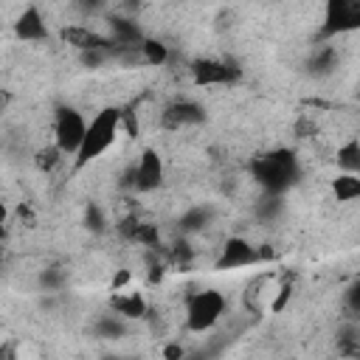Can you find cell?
Segmentation results:
<instances>
[{
	"label": "cell",
	"instance_id": "cell-16",
	"mask_svg": "<svg viewBox=\"0 0 360 360\" xmlns=\"http://www.w3.org/2000/svg\"><path fill=\"white\" fill-rule=\"evenodd\" d=\"M335 160H338V169L340 172L360 174V138H349L346 143H340Z\"/></svg>",
	"mask_w": 360,
	"mask_h": 360
},
{
	"label": "cell",
	"instance_id": "cell-18",
	"mask_svg": "<svg viewBox=\"0 0 360 360\" xmlns=\"http://www.w3.org/2000/svg\"><path fill=\"white\" fill-rule=\"evenodd\" d=\"M141 53H143V62L152 65V68H163L169 62V48L160 39H152V37H146L141 42Z\"/></svg>",
	"mask_w": 360,
	"mask_h": 360
},
{
	"label": "cell",
	"instance_id": "cell-14",
	"mask_svg": "<svg viewBox=\"0 0 360 360\" xmlns=\"http://www.w3.org/2000/svg\"><path fill=\"white\" fill-rule=\"evenodd\" d=\"M110 39L115 42V45H121V48H135V45H141L146 37L141 34V28L132 22V20H124V17H110Z\"/></svg>",
	"mask_w": 360,
	"mask_h": 360
},
{
	"label": "cell",
	"instance_id": "cell-6",
	"mask_svg": "<svg viewBox=\"0 0 360 360\" xmlns=\"http://www.w3.org/2000/svg\"><path fill=\"white\" fill-rule=\"evenodd\" d=\"M239 76H242V70L225 59H194L191 62V82L197 87L233 84V82H239Z\"/></svg>",
	"mask_w": 360,
	"mask_h": 360
},
{
	"label": "cell",
	"instance_id": "cell-27",
	"mask_svg": "<svg viewBox=\"0 0 360 360\" xmlns=\"http://www.w3.org/2000/svg\"><path fill=\"white\" fill-rule=\"evenodd\" d=\"M62 281H65V276H62L59 270H45V273L39 276V284H42L45 290H59Z\"/></svg>",
	"mask_w": 360,
	"mask_h": 360
},
{
	"label": "cell",
	"instance_id": "cell-30",
	"mask_svg": "<svg viewBox=\"0 0 360 360\" xmlns=\"http://www.w3.org/2000/svg\"><path fill=\"white\" fill-rule=\"evenodd\" d=\"M163 278V264H149V284H158Z\"/></svg>",
	"mask_w": 360,
	"mask_h": 360
},
{
	"label": "cell",
	"instance_id": "cell-10",
	"mask_svg": "<svg viewBox=\"0 0 360 360\" xmlns=\"http://www.w3.org/2000/svg\"><path fill=\"white\" fill-rule=\"evenodd\" d=\"M14 34L22 42H42V39H48V22H45V17L39 14L37 6L22 8V14L14 20Z\"/></svg>",
	"mask_w": 360,
	"mask_h": 360
},
{
	"label": "cell",
	"instance_id": "cell-9",
	"mask_svg": "<svg viewBox=\"0 0 360 360\" xmlns=\"http://www.w3.org/2000/svg\"><path fill=\"white\" fill-rule=\"evenodd\" d=\"M205 121V110L191 101V98H180V101H172L163 115H160V124L166 129H183V127H197Z\"/></svg>",
	"mask_w": 360,
	"mask_h": 360
},
{
	"label": "cell",
	"instance_id": "cell-15",
	"mask_svg": "<svg viewBox=\"0 0 360 360\" xmlns=\"http://www.w3.org/2000/svg\"><path fill=\"white\" fill-rule=\"evenodd\" d=\"M332 197L338 202H354V200H360V174H352V172L335 174V180H332Z\"/></svg>",
	"mask_w": 360,
	"mask_h": 360
},
{
	"label": "cell",
	"instance_id": "cell-20",
	"mask_svg": "<svg viewBox=\"0 0 360 360\" xmlns=\"http://www.w3.org/2000/svg\"><path fill=\"white\" fill-rule=\"evenodd\" d=\"M62 158H65V152H62L56 143H48V146H42V149H37L34 166H37L39 172H53V169L62 163Z\"/></svg>",
	"mask_w": 360,
	"mask_h": 360
},
{
	"label": "cell",
	"instance_id": "cell-31",
	"mask_svg": "<svg viewBox=\"0 0 360 360\" xmlns=\"http://www.w3.org/2000/svg\"><path fill=\"white\" fill-rule=\"evenodd\" d=\"M127 281H129V273H127V270H121V273H118V276L112 278V290H121V287H124Z\"/></svg>",
	"mask_w": 360,
	"mask_h": 360
},
{
	"label": "cell",
	"instance_id": "cell-23",
	"mask_svg": "<svg viewBox=\"0 0 360 360\" xmlns=\"http://www.w3.org/2000/svg\"><path fill=\"white\" fill-rule=\"evenodd\" d=\"M169 259H172L174 264H180V267H183V264H188V262L194 259V248H191V245H188V242L180 236V239H177V242L169 248Z\"/></svg>",
	"mask_w": 360,
	"mask_h": 360
},
{
	"label": "cell",
	"instance_id": "cell-22",
	"mask_svg": "<svg viewBox=\"0 0 360 360\" xmlns=\"http://www.w3.org/2000/svg\"><path fill=\"white\" fill-rule=\"evenodd\" d=\"M84 225H87L93 233H104L107 219H104V211H101L96 202H87V208H84Z\"/></svg>",
	"mask_w": 360,
	"mask_h": 360
},
{
	"label": "cell",
	"instance_id": "cell-12",
	"mask_svg": "<svg viewBox=\"0 0 360 360\" xmlns=\"http://www.w3.org/2000/svg\"><path fill=\"white\" fill-rule=\"evenodd\" d=\"M62 39L70 48H76L79 53L82 51H93V48H112L115 45L110 37H104V34L87 28V25H68V28H62Z\"/></svg>",
	"mask_w": 360,
	"mask_h": 360
},
{
	"label": "cell",
	"instance_id": "cell-28",
	"mask_svg": "<svg viewBox=\"0 0 360 360\" xmlns=\"http://www.w3.org/2000/svg\"><path fill=\"white\" fill-rule=\"evenodd\" d=\"M121 127L129 132V135H138V118L132 110H121Z\"/></svg>",
	"mask_w": 360,
	"mask_h": 360
},
{
	"label": "cell",
	"instance_id": "cell-11",
	"mask_svg": "<svg viewBox=\"0 0 360 360\" xmlns=\"http://www.w3.org/2000/svg\"><path fill=\"white\" fill-rule=\"evenodd\" d=\"M118 233L132 242V245H143V248H160V233L158 225L152 222H141L138 217H127L118 222Z\"/></svg>",
	"mask_w": 360,
	"mask_h": 360
},
{
	"label": "cell",
	"instance_id": "cell-29",
	"mask_svg": "<svg viewBox=\"0 0 360 360\" xmlns=\"http://www.w3.org/2000/svg\"><path fill=\"white\" fill-rule=\"evenodd\" d=\"M163 357H166V360H177V357H183V346H180V343H169V346L163 349Z\"/></svg>",
	"mask_w": 360,
	"mask_h": 360
},
{
	"label": "cell",
	"instance_id": "cell-24",
	"mask_svg": "<svg viewBox=\"0 0 360 360\" xmlns=\"http://www.w3.org/2000/svg\"><path fill=\"white\" fill-rule=\"evenodd\" d=\"M335 51L332 48H321L318 53H315V59H312V70H318V73H329L332 68H335Z\"/></svg>",
	"mask_w": 360,
	"mask_h": 360
},
{
	"label": "cell",
	"instance_id": "cell-4",
	"mask_svg": "<svg viewBox=\"0 0 360 360\" xmlns=\"http://www.w3.org/2000/svg\"><path fill=\"white\" fill-rule=\"evenodd\" d=\"M87 124L90 121H84V115L76 107H59L53 115V143L68 158H76V152L87 135Z\"/></svg>",
	"mask_w": 360,
	"mask_h": 360
},
{
	"label": "cell",
	"instance_id": "cell-7",
	"mask_svg": "<svg viewBox=\"0 0 360 360\" xmlns=\"http://www.w3.org/2000/svg\"><path fill=\"white\" fill-rule=\"evenodd\" d=\"M256 262H262L259 259V248H253L242 236H228L222 242V248H219V256H217L214 267L217 270H239V267H250Z\"/></svg>",
	"mask_w": 360,
	"mask_h": 360
},
{
	"label": "cell",
	"instance_id": "cell-2",
	"mask_svg": "<svg viewBox=\"0 0 360 360\" xmlns=\"http://www.w3.org/2000/svg\"><path fill=\"white\" fill-rule=\"evenodd\" d=\"M118 132H121V110L118 107L98 110L87 124V135H84V141H82V146L73 158V169L79 172V169L90 166L96 158H101L115 143Z\"/></svg>",
	"mask_w": 360,
	"mask_h": 360
},
{
	"label": "cell",
	"instance_id": "cell-17",
	"mask_svg": "<svg viewBox=\"0 0 360 360\" xmlns=\"http://www.w3.org/2000/svg\"><path fill=\"white\" fill-rule=\"evenodd\" d=\"M211 219H214V211H211L208 205H194V208H188V211L177 219V225H180V231L194 233V231L208 228V225H211Z\"/></svg>",
	"mask_w": 360,
	"mask_h": 360
},
{
	"label": "cell",
	"instance_id": "cell-1",
	"mask_svg": "<svg viewBox=\"0 0 360 360\" xmlns=\"http://www.w3.org/2000/svg\"><path fill=\"white\" fill-rule=\"evenodd\" d=\"M250 174L262 186V191L287 194L301 180V163H298V155L292 149L278 146V149H270V152L253 158Z\"/></svg>",
	"mask_w": 360,
	"mask_h": 360
},
{
	"label": "cell",
	"instance_id": "cell-8",
	"mask_svg": "<svg viewBox=\"0 0 360 360\" xmlns=\"http://www.w3.org/2000/svg\"><path fill=\"white\" fill-rule=\"evenodd\" d=\"M163 158L155 149H143L138 163H135V191H155L163 186Z\"/></svg>",
	"mask_w": 360,
	"mask_h": 360
},
{
	"label": "cell",
	"instance_id": "cell-13",
	"mask_svg": "<svg viewBox=\"0 0 360 360\" xmlns=\"http://www.w3.org/2000/svg\"><path fill=\"white\" fill-rule=\"evenodd\" d=\"M110 307H112V312L124 315L127 321H138V318H143L146 309H149V307H146V298H143L138 290H129V292H118V290H112Z\"/></svg>",
	"mask_w": 360,
	"mask_h": 360
},
{
	"label": "cell",
	"instance_id": "cell-21",
	"mask_svg": "<svg viewBox=\"0 0 360 360\" xmlns=\"http://www.w3.org/2000/svg\"><path fill=\"white\" fill-rule=\"evenodd\" d=\"M124 315H101V321L96 323V335L98 338H121L124 332H127V326H124Z\"/></svg>",
	"mask_w": 360,
	"mask_h": 360
},
{
	"label": "cell",
	"instance_id": "cell-3",
	"mask_svg": "<svg viewBox=\"0 0 360 360\" xmlns=\"http://www.w3.org/2000/svg\"><path fill=\"white\" fill-rule=\"evenodd\" d=\"M228 309V298L225 292L208 287V290H197L186 298V326L188 332H208Z\"/></svg>",
	"mask_w": 360,
	"mask_h": 360
},
{
	"label": "cell",
	"instance_id": "cell-25",
	"mask_svg": "<svg viewBox=\"0 0 360 360\" xmlns=\"http://www.w3.org/2000/svg\"><path fill=\"white\" fill-rule=\"evenodd\" d=\"M292 298V284L290 281H284L281 287H278V295L270 301V309L273 312H284V307H287V301Z\"/></svg>",
	"mask_w": 360,
	"mask_h": 360
},
{
	"label": "cell",
	"instance_id": "cell-32",
	"mask_svg": "<svg viewBox=\"0 0 360 360\" xmlns=\"http://www.w3.org/2000/svg\"><path fill=\"white\" fill-rule=\"evenodd\" d=\"M82 3H98V0H82Z\"/></svg>",
	"mask_w": 360,
	"mask_h": 360
},
{
	"label": "cell",
	"instance_id": "cell-26",
	"mask_svg": "<svg viewBox=\"0 0 360 360\" xmlns=\"http://www.w3.org/2000/svg\"><path fill=\"white\" fill-rule=\"evenodd\" d=\"M346 307H349V312H354L360 318V278L346 287Z\"/></svg>",
	"mask_w": 360,
	"mask_h": 360
},
{
	"label": "cell",
	"instance_id": "cell-5",
	"mask_svg": "<svg viewBox=\"0 0 360 360\" xmlns=\"http://www.w3.org/2000/svg\"><path fill=\"white\" fill-rule=\"evenodd\" d=\"M349 31H360V0H326L321 34L338 37Z\"/></svg>",
	"mask_w": 360,
	"mask_h": 360
},
{
	"label": "cell",
	"instance_id": "cell-19",
	"mask_svg": "<svg viewBox=\"0 0 360 360\" xmlns=\"http://www.w3.org/2000/svg\"><path fill=\"white\" fill-rule=\"evenodd\" d=\"M281 211H284V194L264 191V194H262V200L256 202V217H259V219H264V222L276 219Z\"/></svg>",
	"mask_w": 360,
	"mask_h": 360
}]
</instances>
